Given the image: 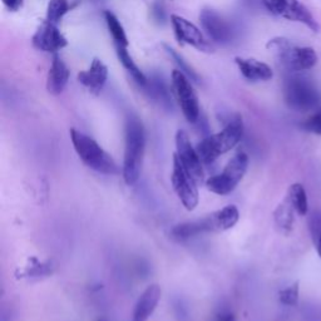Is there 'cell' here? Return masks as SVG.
Here are the masks:
<instances>
[{
  "label": "cell",
  "instance_id": "obj_6",
  "mask_svg": "<svg viewBox=\"0 0 321 321\" xmlns=\"http://www.w3.org/2000/svg\"><path fill=\"white\" fill-rule=\"evenodd\" d=\"M283 100L286 106L296 112H312L321 107V93L310 79L290 76L283 80Z\"/></svg>",
  "mask_w": 321,
  "mask_h": 321
},
{
  "label": "cell",
  "instance_id": "obj_14",
  "mask_svg": "<svg viewBox=\"0 0 321 321\" xmlns=\"http://www.w3.org/2000/svg\"><path fill=\"white\" fill-rule=\"evenodd\" d=\"M34 48L44 53H57L68 45V40L58 26L49 20L43 21L31 38Z\"/></svg>",
  "mask_w": 321,
  "mask_h": 321
},
{
  "label": "cell",
  "instance_id": "obj_19",
  "mask_svg": "<svg viewBox=\"0 0 321 321\" xmlns=\"http://www.w3.org/2000/svg\"><path fill=\"white\" fill-rule=\"evenodd\" d=\"M142 88H143L144 92L147 93V95L149 98L158 102L163 107L171 106L170 90H168L165 80L160 78V77L152 76L151 78L147 80V84Z\"/></svg>",
  "mask_w": 321,
  "mask_h": 321
},
{
  "label": "cell",
  "instance_id": "obj_26",
  "mask_svg": "<svg viewBox=\"0 0 321 321\" xmlns=\"http://www.w3.org/2000/svg\"><path fill=\"white\" fill-rule=\"evenodd\" d=\"M163 47H165L166 52H167L168 54H170V57L172 58L173 60H175V63L177 64L178 69H180L181 72H183V73L186 74V76L188 77L189 79L194 80V82H200V77H199V74L196 73V71H195V69L192 68V67H189L188 64L186 63V60H184L183 58H182L181 55L178 54V53L176 52L175 49H172V48H171V47H168L167 44H165V45H163Z\"/></svg>",
  "mask_w": 321,
  "mask_h": 321
},
{
  "label": "cell",
  "instance_id": "obj_8",
  "mask_svg": "<svg viewBox=\"0 0 321 321\" xmlns=\"http://www.w3.org/2000/svg\"><path fill=\"white\" fill-rule=\"evenodd\" d=\"M171 89H172L173 95L180 106L184 118L189 123L197 122L200 118L199 97L192 87L191 79L180 69L172 72Z\"/></svg>",
  "mask_w": 321,
  "mask_h": 321
},
{
  "label": "cell",
  "instance_id": "obj_18",
  "mask_svg": "<svg viewBox=\"0 0 321 321\" xmlns=\"http://www.w3.org/2000/svg\"><path fill=\"white\" fill-rule=\"evenodd\" d=\"M69 69L59 55L53 57L52 64L47 76V90L53 95L60 94L69 80Z\"/></svg>",
  "mask_w": 321,
  "mask_h": 321
},
{
  "label": "cell",
  "instance_id": "obj_13",
  "mask_svg": "<svg viewBox=\"0 0 321 321\" xmlns=\"http://www.w3.org/2000/svg\"><path fill=\"white\" fill-rule=\"evenodd\" d=\"M176 154L186 170L191 173L192 177L197 183L205 181V172H203V162L200 158L197 149L192 146L188 135L183 130L177 131L176 133Z\"/></svg>",
  "mask_w": 321,
  "mask_h": 321
},
{
  "label": "cell",
  "instance_id": "obj_2",
  "mask_svg": "<svg viewBox=\"0 0 321 321\" xmlns=\"http://www.w3.org/2000/svg\"><path fill=\"white\" fill-rule=\"evenodd\" d=\"M239 218L240 212L237 207L230 205L210 213L201 220L176 224L171 230V235L175 240L186 241L197 235L207 234V232H223L232 229L237 223Z\"/></svg>",
  "mask_w": 321,
  "mask_h": 321
},
{
  "label": "cell",
  "instance_id": "obj_10",
  "mask_svg": "<svg viewBox=\"0 0 321 321\" xmlns=\"http://www.w3.org/2000/svg\"><path fill=\"white\" fill-rule=\"evenodd\" d=\"M172 186L182 205L188 211H192L199 205V188L197 182L192 177L191 173L186 170L183 163L178 158L177 154H173L172 176H171Z\"/></svg>",
  "mask_w": 321,
  "mask_h": 321
},
{
  "label": "cell",
  "instance_id": "obj_20",
  "mask_svg": "<svg viewBox=\"0 0 321 321\" xmlns=\"http://www.w3.org/2000/svg\"><path fill=\"white\" fill-rule=\"evenodd\" d=\"M116 52H117V57H118V59L120 63H122V66L124 67V68L127 69L128 73L133 77V79L136 80V83H137L140 87H144V85L147 84V80H148V78L144 76L143 72L138 68L137 64H136L135 60L132 59V57H131L130 53H128L127 47H124V45H116Z\"/></svg>",
  "mask_w": 321,
  "mask_h": 321
},
{
  "label": "cell",
  "instance_id": "obj_5",
  "mask_svg": "<svg viewBox=\"0 0 321 321\" xmlns=\"http://www.w3.org/2000/svg\"><path fill=\"white\" fill-rule=\"evenodd\" d=\"M71 141L82 162L90 170L103 175H117L119 172L116 160L89 136L72 128Z\"/></svg>",
  "mask_w": 321,
  "mask_h": 321
},
{
  "label": "cell",
  "instance_id": "obj_1",
  "mask_svg": "<svg viewBox=\"0 0 321 321\" xmlns=\"http://www.w3.org/2000/svg\"><path fill=\"white\" fill-rule=\"evenodd\" d=\"M146 148V132L143 123L138 117L130 114L125 119L124 128V157L122 175L128 186L137 183L143 163Z\"/></svg>",
  "mask_w": 321,
  "mask_h": 321
},
{
  "label": "cell",
  "instance_id": "obj_11",
  "mask_svg": "<svg viewBox=\"0 0 321 321\" xmlns=\"http://www.w3.org/2000/svg\"><path fill=\"white\" fill-rule=\"evenodd\" d=\"M200 21L208 38L213 42L227 44L235 39L236 30L234 25L216 10L203 9L200 13Z\"/></svg>",
  "mask_w": 321,
  "mask_h": 321
},
{
  "label": "cell",
  "instance_id": "obj_9",
  "mask_svg": "<svg viewBox=\"0 0 321 321\" xmlns=\"http://www.w3.org/2000/svg\"><path fill=\"white\" fill-rule=\"evenodd\" d=\"M269 13L286 20L306 25L312 31H319L320 26L310 10L299 0H261Z\"/></svg>",
  "mask_w": 321,
  "mask_h": 321
},
{
  "label": "cell",
  "instance_id": "obj_24",
  "mask_svg": "<svg viewBox=\"0 0 321 321\" xmlns=\"http://www.w3.org/2000/svg\"><path fill=\"white\" fill-rule=\"evenodd\" d=\"M309 231L314 247L321 259V210L314 211L309 216Z\"/></svg>",
  "mask_w": 321,
  "mask_h": 321
},
{
  "label": "cell",
  "instance_id": "obj_7",
  "mask_svg": "<svg viewBox=\"0 0 321 321\" xmlns=\"http://www.w3.org/2000/svg\"><path fill=\"white\" fill-rule=\"evenodd\" d=\"M247 154L245 152H239L230 159V162L227 163L220 175L213 176L206 181V186L213 194L226 196V195L231 194L236 188L237 184L242 181L243 176L247 172Z\"/></svg>",
  "mask_w": 321,
  "mask_h": 321
},
{
  "label": "cell",
  "instance_id": "obj_30",
  "mask_svg": "<svg viewBox=\"0 0 321 321\" xmlns=\"http://www.w3.org/2000/svg\"><path fill=\"white\" fill-rule=\"evenodd\" d=\"M2 2L10 12H18L24 5V0H2Z\"/></svg>",
  "mask_w": 321,
  "mask_h": 321
},
{
  "label": "cell",
  "instance_id": "obj_3",
  "mask_svg": "<svg viewBox=\"0 0 321 321\" xmlns=\"http://www.w3.org/2000/svg\"><path fill=\"white\" fill-rule=\"evenodd\" d=\"M243 136V122L241 116L237 114L234 117L223 130L218 133L211 135L203 138L197 144L196 149L200 154V158L203 163L215 162L218 157L226 152L231 151L239 142L242 140Z\"/></svg>",
  "mask_w": 321,
  "mask_h": 321
},
{
  "label": "cell",
  "instance_id": "obj_31",
  "mask_svg": "<svg viewBox=\"0 0 321 321\" xmlns=\"http://www.w3.org/2000/svg\"><path fill=\"white\" fill-rule=\"evenodd\" d=\"M216 321H236V319H235L234 315L230 314V312H222V314L218 315Z\"/></svg>",
  "mask_w": 321,
  "mask_h": 321
},
{
  "label": "cell",
  "instance_id": "obj_29",
  "mask_svg": "<svg viewBox=\"0 0 321 321\" xmlns=\"http://www.w3.org/2000/svg\"><path fill=\"white\" fill-rule=\"evenodd\" d=\"M152 18H153L154 21H157V23H165L166 10L165 7H163L160 3H154V4L152 5Z\"/></svg>",
  "mask_w": 321,
  "mask_h": 321
},
{
  "label": "cell",
  "instance_id": "obj_25",
  "mask_svg": "<svg viewBox=\"0 0 321 321\" xmlns=\"http://www.w3.org/2000/svg\"><path fill=\"white\" fill-rule=\"evenodd\" d=\"M71 10L68 0H50L47 7V20L57 24Z\"/></svg>",
  "mask_w": 321,
  "mask_h": 321
},
{
  "label": "cell",
  "instance_id": "obj_28",
  "mask_svg": "<svg viewBox=\"0 0 321 321\" xmlns=\"http://www.w3.org/2000/svg\"><path fill=\"white\" fill-rule=\"evenodd\" d=\"M301 128L306 132L321 136V107L314 111V113L301 123Z\"/></svg>",
  "mask_w": 321,
  "mask_h": 321
},
{
  "label": "cell",
  "instance_id": "obj_12",
  "mask_svg": "<svg viewBox=\"0 0 321 321\" xmlns=\"http://www.w3.org/2000/svg\"><path fill=\"white\" fill-rule=\"evenodd\" d=\"M171 23H172L176 39L178 40L180 44L191 45L203 53L213 52V47L211 45V43L205 38L202 31L194 23L177 14L171 15Z\"/></svg>",
  "mask_w": 321,
  "mask_h": 321
},
{
  "label": "cell",
  "instance_id": "obj_4",
  "mask_svg": "<svg viewBox=\"0 0 321 321\" xmlns=\"http://www.w3.org/2000/svg\"><path fill=\"white\" fill-rule=\"evenodd\" d=\"M266 48L286 71L293 73L309 71L317 63V55L311 47H299L282 37L269 40Z\"/></svg>",
  "mask_w": 321,
  "mask_h": 321
},
{
  "label": "cell",
  "instance_id": "obj_32",
  "mask_svg": "<svg viewBox=\"0 0 321 321\" xmlns=\"http://www.w3.org/2000/svg\"><path fill=\"white\" fill-rule=\"evenodd\" d=\"M97 321H106V320H97Z\"/></svg>",
  "mask_w": 321,
  "mask_h": 321
},
{
  "label": "cell",
  "instance_id": "obj_27",
  "mask_svg": "<svg viewBox=\"0 0 321 321\" xmlns=\"http://www.w3.org/2000/svg\"><path fill=\"white\" fill-rule=\"evenodd\" d=\"M299 295H300L299 283L295 282L288 287L282 288L279 293V299L281 304L285 306H296L299 302Z\"/></svg>",
  "mask_w": 321,
  "mask_h": 321
},
{
  "label": "cell",
  "instance_id": "obj_22",
  "mask_svg": "<svg viewBox=\"0 0 321 321\" xmlns=\"http://www.w3.org/2000/svg\"><path fill=\"white\" fill-rule=\"evenodd\" d=\"M294 212H296V211L294 210L293 205L287 199L283 201L275 211V222L280 227L281 231L285 232V234H287L293 229Z\"/></svg>",
  "mask_w": 321,
  "mask_h": 321
},
{
  "label": "cell",
  "instance_id": "obj_23",
  "mask_svg": "<svg viewBox=\"0 0 321 321\" xmlns=\"http://www.w3.org/2000/svg\"><path fill=\"white\" fill-rule=\"evenodd\" d=\"M104 20L107 23V28H108L109 33H111L112 38L114 40V44L116 45H124L128 47V39L125 36V31L123 25L120 24L118 18L113 14L109 10L104 12Z\"/></svg>",
  "mask_w": 321,
  "mask_h": 321
},
{
  "label": "cell",
  "instance_id": "obj_15",
  "mask_svg": "<svg viewBox=\"0 0 321 321\" xmlns=\"http://www.w3.org/2000/svg\"><path fill=\"white\" fill-rule=\"evenodd\" d=\"M107 79H108V68L98 58L93 59L87 71H82L78 74V82L94 95H98L103 90Z\"/></svg>",
  "mask_w": 321,
  "mask_h": 321
},
{
  "label": "cell",
  "instance_id": "obj_17",
  "mask_svg": "<svg viewBox=\"0 0 321 321\" xmlns=\"http://www.w3.org/2000/svg\"><path fill=\"white\" fill-rule=\"evenodd\" d=\"M240 73L250 82H266L274 77L271 67L253 58H235Z\"/></svg>",
  "mask_w": 321,
  "mask_h": 321
},
{
  "label": "cell",
  "instance_id": "obj_21",
  "mask_svg": "<svg viewBox=\"0 0 321 321\" xmlns=\"http://www.w3.org/2000/svg\"><path fill=\"white\" fill-rule=\"evenodd\" d=\"M290 203L293 205L294 210L300 216H306L309 213V200H307V194L305 191L304 186L301 183L291 184L288 188L287 197H286Z\"/></svg>",
  "mask_w": 321,
  "mask_h": 321
},
{
  "label": "cell",
  "instance_id": "obj_16",
  "mask_svg": "<svg viewBox=\"0 0 321 321\" xmlns=\"http://www.w3.org/2000/svg\"><path fill=\"white\" fill-rule=\"evenodd\" d=\"M160 299V287L157 283L149 285L146 290L142 293L137 302H136L135 310L132 314L131 321H147L152 316L156 310Z\"/></svg>",
  "mask_w": 321,
  "mask_h": 321
}]
</instances>
